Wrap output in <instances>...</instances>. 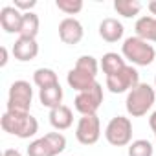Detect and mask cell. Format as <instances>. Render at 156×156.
Returning <instances> with one entry per match:
<instances>
[{"label":"cell","instance_id":"cell-1","mask_svg":"<svg viewBox=\"0 0 156 156\" xmlns=\"http://www.w3.org/2000/svg\"><path fill=\"white\" fill-rule=\"evenodd\" d=\"M0 127L4 132L13 134L20 140H28L33 138L39 130V121L28 112V114H20V112H9L6 110L0 118Z\"/></svg>","mask_w":156,"mask_h":156},{"label":"cell","instance_id":"cell-2","mask_svg":"<svg viewBox=\"0 0 156 156\" xmlns=\"http://www.w3.org/2000/svg\"><path fill=\"white\" fill-rule=\"evenodd\" d=\"M156 101V92L151 85L147 83H140L138 87H134L129 94H127V99H125V108L129 112V116L132 118H141L145 116L152 105Z\"/></svg>","mask_w":156,"mask_h":156},{"label":"cell","instance_id":"cell-3","mask_svg":"<svg viewBox=\"0 0 156 156\" xmlns=\"http://www.w3.org/2000/svg\"><path fill=\"white\" fill-rule=\"evenodd\" d=\"M121 55L136 66H149L156 59V50L152 44L140 37H129L121 44Z\"/></svg>","mask_w":156,"mask_h":156},{"label":"cell","instance_id":"cell-4","mask_svg":"<svg viewBox=\"0 0 156 156\" xmlns=\"http://www.w3.org/2000/svg\"><path fill=\"white\" fill-rule=\"evenodd\" d=\"M31 101H33V88L28 81L20 79L9 87V94H8V110L9 112L28 114L31 108Z\"/></svg>","mask_w":156,"mask_h":156},{"label":"cell","instance_id":"cell-5","mask_svg":"<svg viewBox=\"0 0 156 156\" xmlns=\"http://www.w3.org/2000/svg\"><path fill=\"white\" fill-rule=\"evenodd\" d=\"M105 138L114 147H125L132 143V121L125 116H116L105 129Z\"/></svg>","mask_w":156,"mask_h":156},{"label":"cell","instance_id":"cell-6","mask_svg":"<svg viewBox=\"0 0 156 156\" xmlns=\"http://www.w3.org/2000/svg\"><path fill=\"white\" fill-rule=\"evenodd\" d=\"M103 103V87L99 83H96L92 88L79 92L73 99V107L81 116H92L98 112V108Z\"/></svg>","mask_w":156,"mask_h":156},{"label":"cell","instance_id":"cell-7","mask_svg":"<svg viewBox=\"0 0 156 156\" xmlns=\"http://www.w3.org/2000/svg\"><path fill=\"white\" fill-rule=\"evenodd\" d=\"M140 85V73L138 70L130 64H127L121 72L107 77V88L112 94H123V92H130L134 87Z\"/></svg>","mask_w":156,"mask_h":156},{"label":"cell","instance_id":"cell-8","mask_svg":"<svg viewBox=\"0 0 156 156\" xmlns=\"http://www.w3.org/2000/svg\"><path fill=\"white\" fill-rule=\"evenodd\" d=\"M101 136V121L98 118V114L92 116H81L75 127V138L83 145H94L98 143Z\"/></svg>","mask_w":156,"mask_h":156},{"label":"cell","instance_id":"cell-9","mask_svg":"<svg viewBox=\"0 0 156 156\" xmlns=\"http://www.w3.org/2000/svg\"><path fill=\"white\" fill-rule=\"evenodd\" d=\"M85 35V30H83V24L73 19V17H66L59 22V39L64 42V44H79L81 39Z\"/></svg>","mask_w":156,"mask_h":156},{"label":"cell","instance_id":"cell-10","mask_svg":"<svg viewBox=\"0 0 156 156\" xmlns=\"http://www.w3.org/2000/svg\"><path fill=\"white\" fill-rule=\"evenodd\" d=\"M66 81H68L70 88L77 90V94H79V92H85V90H88V88H92V87L98 83V81H96V75H92V73H88V72H85V70H79V68H75V66L68 72Z\"/></svg>","mask_w":156,"mask_h":156},{"label":"cell","instance_id":"cell-11","mask_svg":"<svg viewBox=\"0 0 156 156\" xmlns=\"http://www.w3.org/2000/svg\"><path fill=\"white\" fill-rule=\"evenodd\" d=\"M0 26L6 33H20L22 13L15 6H4L0 9Z\"/></svg>","mask_w":156,"mask_h":156},{"label":"cell","instance_id":"cell-12","mask_svg":"<svg viewBox=\"0 0 156 156\" xmlns=\"http://www.w3.org/2000/svg\"><path fill=\"white\" fill-rule=\"evenodd\" d=\"M13 55L17 61H22V62H28V61H33L37 55H39V44L35 39H24V37H19L13 44Z\"/></svg>","mask_w":156,"mask_h":156},{"label":"cell","instance_id":"cell-13","mask_svg":"<svg viewBox=\"0 0 156 156\" xmlns=\"http://www.w3.org/2000/svg\"><path fill=\"white\" fill-rule=\"evenodd\" d=\"M123 33H125V28L123 24L114 19V17H108V19H103L101 24H99V37L107 42H118L123 39Z\"/></svg>","mask_w":156,"mask_h":156},{"label":"cell","instance_id":"cell-14","mask_svg":"<svg viewBox=\"0 0 156 156\" xmlns=\"http://www.w3.org/2000/svg\"><path fill=\"white\" fill-rule=\"evenodd\" d=\"M50 123L53 129L57 130H66L72 127L73 123V114H72V108L66 107V105H59L55 108L50 110Z\"/></svg>","mask_w":156,"mask_h":156},{"label":"cell","instance_id":"cell-15","mask_svg":"<svg viewBox=\"0 0 156 156\" xmlns=\"http://www.w3.org/2000/svg\"><path fill=\"white\" fill-rule=\"evenodd\" d=\"M134 30H136V37L147 42H156V17L152 15L140 17L134 24Z\"/></svg>","mask_w":156,"mask_h":156},{"label":"cell","instance_id":"cell-16","mask_svg":"<svg viewBox=\"0 0 156 156\" xmlns=\"http://www.w3.org/2000/svg\"><path fill=\"white\" fill-rule=\"evenodd\" d=\"M99 66H101L103 73H105L107 77H110V75L121 72V70L127 66V62H125V57H123V55H119V53H116V51H108V53H105V55L101 57Z\"/></svg>","mask_w":156,"mask_h":156},{"label":"cell","instance_id":"cell-17","mask_svg":"<svg viewBox=\"0 0 156 156\" xmlns=\"http://www.w3.org/2000/svg\"><path fill=\"white\" fill-rule=\"evenodd\" d=\"M39 101L42 103V107H48L50 110L62 105V88H61V85L41 88L39 90Z\"/></svg>","mask_w":156,"mask_h":156},{"label":"cell","instance_id":"cell-18","mask_svg":"<svg viewBox=\"0 0 156 156\" xmlns=\"http://www.w3.org/2000/svg\"><path fill=\"white\" fill-rule=\"evenodd\" d=\"M39 28H41V20H39V15H37V13H33V11L22 13V26H20L19 37L35 39L37 33H39Z\"/></svg>","mask_w":156,"mask_h":156},{"label":"cell","instance_id":"cell-19","mask_svg":"<svg viewBox=\"0 0 156 156\" xmlns=\"http://www.w3.org/2000/svg\"><path fill=\"white\" fill-rule=\"evenodd\" d=\"M33 83L41 90V88H48V87L59 85V77H57V73L51 68H39L33 73Z\"/></svg>","mask_w":156,"mask_h":156},{"label":"cell","instance_id":"cell-20","mask_svg":"<svg viewBox=\"0 0 156 156\" xmlns=\"http://www.w3.org/2000/svg\"><path fill=\"white\" fill-rule=\"evenodd\" d=\"M141 2L138 0H114V9L118 15L125 17V19H132L141 11Z\"/></svg>","mask_w":156,"mask_h":156},{"label":"cell","instance_id":"cell-21","mask_svg":"<svg viewBox=\"0 0 156 156\" xmlns=\"http://www.w3.org/2000/svg\"><path fill=\"white\" fill-rule=\"evenodd\" d=\"M28 156H57V154L51 149V145L48 143V140L42 136L39 140H33L28 145Z\"/></svg>","mask_w":156,"mask_h":156},{"label":"cell","instance_id":"cell-22","mask_svg":"<svg viewBox=\"0 0 156 156\" xmlns=\"http://www.w3.org/2000/svg\"><path fill=\"white\" fill-rule=\"evenodd\" d=\"M154 147L147 140H136L129 145V156H152Z\"/></svg>","mask_w":156,"mask_h":156},{"label":"cell","instance_id":"cell-23","mask_svg":"<svg viewBox=\"0 0 156 156\" xmlns=\"http://www.w3.org/2000/svg\"><path fill=\"white\" fill-rule=\"evenodd\" d=\"M75 68L85 70V72H88V73H92V75H98V72H99V62H98V59L92 57V55H81L79 59L75 61Z\"/></svg>","mask_w":156,"mask_h":156},{"label":"cell","instance_id":"cell-24","mask_svg":"<svg viewBox=\"0 0 156 156\" xmlns=\"http://www.w3.org/2000/svg\"><path fill=\"white\" fill-rule=\"evenodd\" d=\"M55 6L66 15H77L83 9V0H55Z\"/></svg>","mask_w":156,"mask_h":156},{"label":"cell","instance_id":"cell-25","mask_svg":"<svg viewBox=\"0 0 156 156\" xmlns=\"http://www.w3.org/2000/svg\"><path fill=\"white\" fill-rule=\"evenodd\" d=\"M44 138L48 140V143L51 145V149L55 151V154H61L66 149V138L61 132H48Z\"/></svg>","mask_w":156,"mask_h":156},{"label":"cell","instance_id":"cell-26","mask_svg":"<svg viewBox=\"0 0 156 156\" xmlns=\"http://www.w3.org/2000/svg\"><path fill=\"white\" fill-rule=\"evenodd\" d=\"M20 13H30L35 6H37V0H15L13 4Z\"/></svg>","mask_w":156,"mask_h":156},{"label":"cell","instance_id":"cell-27","mask_svg":"<svg viewBox=\"0 0 156 156\" xmlns=\"http://www.w3.org/2000/svg\"><path fill=\"white\" fill-rule=\"evenodd\" d=\"M0 53H2V59H0V66H6V64H8V48L2 46V48H0Z\"/></svg>","mask_w":156,"mask_h":156},{"label":"cell","instance_id":"cell-28","mask_svg":"<svg viewBox=\"0 0 156 156\" xmlns=\"http://www.w3.org/2000/svg\"><path fill=\"white\" fill-rule=\"evenodd\" d=\"M149 127L152 129V132H154V136H156V110L151 114V118H149Z\"/></svg>","mask_w":156,"mask_h":156},{"label":"cell","instance_id":"cell-29","mask_svg":"<svg viewBox=\"0 0 156 156\" xmlns=\"http://www.w3.org/2000/svg\"><path fill=\"white\" fill-rule=\"evenodd\" d=\"M147 9L151 11V15H152V17H156V0H151V2L147 4Z\"/></svg>","mask_w":156,"mask_h":156},{"label":"cell","instance_id":"cell-30","mask_svg":"<svg viewBox=\"0 0 156 156\" xmlns=\"http://www.w3.org/2000/svg\"><path fill=\"white\" fill-rule=\"evenodd\" d=\"M2 156H22V154H20V152H19L17 149H6Z\"/></svg>","mask_w":156,"mask_h":156},{"label":"cell","instance_id":"cell-31","mask_svg":"<svg viewBox=\"0 0 156 156\" xmlns=\"http://www.w3.org/2000/svg\"><path fill=\"white\" fill-rule=\"evenodd\" d=\"M154 87H156V75H154Z\"/></svg>","mask_w":156,"mask_h":156}]
</instances>
